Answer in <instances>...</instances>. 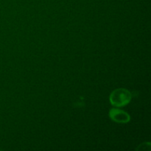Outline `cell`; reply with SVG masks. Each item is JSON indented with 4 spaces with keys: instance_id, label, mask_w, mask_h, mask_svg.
I'll use <instances>...</instances> for the list:
<instances>
[{
    "instance_id": "cell-2",
    "label": "cell",
    "mask_w": 151,
    "mask_h": 151,
    "mask_svg": "<svg viewBox=\"0 0 151 151\" xmlns=\"http://www.w3.org/2000/svg\"><path fill=\"white\" fill-rule=\"evenodd\" d=\"M109 117L114 122L117 123H128L131 121V116L128 113L119 109H111L109 113Z\"/></svg>"
},
{
    "instance_id": "cell-1",
    "label": "cell",
    "mask_w": 151,
    "mask_h": 151,
    "mask_svg": "<svg viewBox=\"0 0 151 151\" xmlns=\"http://www.w3.org/2000/svg\"><path fill=\"white\" fill-rule=\"evenodd\" d=\"M132 99V94L129 90L119 88L114 90L109 96L111 104L114 107H124L129 104Z\"/></svg>"
},
{
    "instance_id": "cell-3",
    "label": "cell",
    "mask_w": 151,
    "mask_h": 151,
    "mask_svg": "<svg viewBox=\"0 0 151 151\" xmlns=\"http://www.w3.org/2000/svg\"><path fill=\"white\" fill-rule=\"evenodd\" d=\"M151 149V144L150 142H145L143 144L140 145L137 148V150H150Z\"/></svg>"
}]
</instances>
